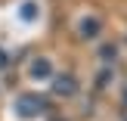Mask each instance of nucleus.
Here are the masks:
<instances>
[{
  "instance_id": "1",
  "label": "nucleus",
  "mask_w": 127,
  "mask_h": 121,
  "mask_svg": "<svg viewBox=\"0 0 127 121\" xmlns=\"http://www.w3.org/2000/svg\"><path fill=\"white\" fill-rule=\"evenodd\" d=\"M43 109H47V103H43L37 93H22V96H16V115L19 118H37Z\"/></svg>"
},
{
  "instance_id": "2",
  "label": "nucleus",
  "mask_w": 127,
  "mask_h": 121,
  "mask_svg": "<svg viewBox=\"0 0 127 121\" xmlns=\"http://www.w3.org/2000/svg\"><path fill=\"white\" fill-rule=\"evenodd\" d=\"M78 34L84 37V40H96V37L102 34V19L93 16V12L81 16V19H78Z\"/></svg>"
},
{
  "instance_id": "3",
  "label": "nucleus",
  "mask_w": 127,
  "mask_h": 121,
  "mask_svg": "<svg viewBox=\"0 0 127 121\" xmlns=\"http://www.w3.org/2000/svg\"><path fill=\"white\" fill-rule=\"evenodd\" d=\"M28 75H31V81H50L56 75V68H53V62H50L47 56H37V59L28 65Z\"/></svg>"
},
{
  "instance_id": "4",
  "label": "nucleus",
  "mask_w": 127,
  "mask_h": 121,
  "mask_svg": "<svg viewBox=\"0 0 127 121\" xmlns=\"http://www.w3.org/2000/svg\"><path fill=\"white\" fill-rule=\"evenodd\" d=\"M53 93H59V96H74L78 93V81L71 78V75H53Z\"/></svg>"
},
{
  "instance_id": "5",
  "label": "nucleus",
  "mask_w": 127,
  "mask_h": 121,
  "mask_svg": "<svg viewBox=\"0 0 127 121\" xmlns=\"http://www.w3.org/2000/svg\"><path fill=\"white\" fill-rule=\"evenodd\" d=\"M118 56H121V43H102L99 47V62L102 65H112Z\"/></svg>"
},
{
  "instance_id": "6",
  "label": "nucleus",
  "mask_w": 127,
  "mask_h": 121,
  "mask_svg": "<svg viewBox=\"0 0 127 121\" xmlns=\"http://www.w3.org/2000/svg\"><path fill=\"white\" fill-rule=\"evenodd\" d=\"M19 16H22L25 22H34V19H37V9H34V3H25V6H22V12H19Z\"/></svg>"
},
{
  "instance_id": "7",
  "label": "nucleus",
  "mask_w": 127,
  "mask_h": 121,
  "mask_svg": "<svg viewBox=\"0 0 127 121\" xmlns=\"http://www.w3.org/2000/svg\"><path fill=\"white\" fill-rule=\"evenodd\" d=\"M0 68H6V50H0Z\"/></svg>"
},
{
  "instance_id": "8",
  "label": "nucleus",
  "mask_w": 127,
  "mask_h": 121,
  "mask_svg": "<svg viewBox=\"0 0 127 121\" xmlns=\"http://www.w3.org/2000/svg\"><path fill=\"white\" fill-rule=\"evenodd\" d=\"M124 47H127V40H124Z\"/></svg>"
}]
</instances>
